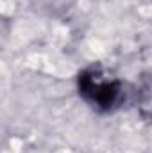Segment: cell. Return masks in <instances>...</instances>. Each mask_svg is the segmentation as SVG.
I'll use <instances>...</instances> for the list:
<instances>
[{
  "label": "cell",
  "mask_w": 152,
  "mask_h": 153,
  "mask_svg": "<svg viewBox=\"0 0 152 153\" xmlns=\"http://www.w3.org/2000/svg\"><path fill=\"white\" fill-rule=\"evenodd\" d=\"M81 98L97 112H111L123 96L122 82L102 66H90L77 76Z\"/></svg>",
  "instance_id": "6da1fadb"
}]
</instances>
